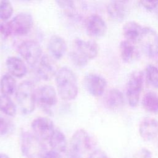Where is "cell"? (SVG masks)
<instances>
[{
	"instance_id": "21",
	"label": "cell",
	"mask_w": 158,
	"mask_h": 158,
	"mask_svg": "<svg viewBox=\"0 0 158 158\" xmlns=\"http://www.w3.org/2000/svg\"><path fill=\"white\" fill-rule=\"evenodd\" d=\"M6 67L10 75L17 78H22L27 73V69L24 62L16 56H10L6 61Z\"/></svg>"
},
{
	"instance_id": "39",
	"label": "cell",
	"mask_w": 158,
	"mask_h": 158,
	"mask_svg": "<svg viewBox=\"0 0 158 158\" xmlns=\"http://www.w3.org/2000/svg\"><path fill=\"white\" fill-rule=\"evenodd\" d=\"M157 16H158V9H157Z\"/></svg>"
},
{
	"instance_id": "10",
	"label": "cell",
	"mask_w": 158,
	"mask_h": 158,
	"mask_svg": "<svg viewBox=\"0 0 158 158\" xmlns=\"http://www.w3.org/2000/svg\"><path fill=\"white\" fill-rule=\"evenodd\" d=\"M33 133L41 140H49L55 130L54 125L47 117H38L31 122Z\"/></svg>"
},
{
	"instance_id": "25",
	"label": "cell",
	"mask_w": 158,
	"mask_h": 158,
	"mask_svg": "<svg viewBox=\"0 0 158 158\" xmlns=\"http://www.w3.org/2000/svg\"><path fill=\"white\" fill-rule=\"evenodd\" d=\"M0 111L10 117L15 115L17 112L16 106L9 96L0 95Z\"/></svg>"
},
{
	"instance_id": "5",
	"label": "cell",
	"mask_w": 158,
	"mask_h": 158,
	"mask_svg": "<svg viewBox=\"0 0 158 158\" xmlns=\"http://www.w3.org/2000/svg\"><path fill=\"white\" fill-rule=\"evenodd\" d=\"M144 73L142 71H135L129 77L127 86V97L130 106L136 107L139 102L143 89Z\"/></svg>"
},
{
	"instance_id": "8",
	"label": "cell",
	"mask_w": 158,
	"mask_h": 158,
	"mask_svg": "<svg viewBox=\"0 0 158 158\" xmlns=\"http://www.w3.org/2000/svg\"><path fill=\"white\" fill-rule=\"evenodd\" d=\"M91 147V139L88 133L84 129H78L73 134L70 142V150L83 156Z\"/></svg>"
},
{
	"instance_id": "7",
	"label": "cell",
	"mask_w": 158,
	"mask_h": 158,
	"mask_svg": "<svg viewBox=\"0 0 158 158\" xmlns=\"http://www.w3.org/2000/svg\"><path fill=\"white\" fill-rule=\"evenodd\" d=\"M18 51L22 58L31 67H35L42 57V49L38 43L27 40L19 46Z\"/></svg>"
},
{
	"instance_id": "30",
	"label": "cell",
	"mask_w": 158,
	"mask_h": 158,
	"mask_svg": "<svg viewBox=\"0 0 158 158\" xmlns=\"http://www.w3.org/2000/svg\"><path fill=\"white\" fill-rule=\"evenodd\" d=\"M0 35L3 38H7L12 35L9 21H3L0 23Z\"/></svg>"
},
{
	"instance_id": "2",
	"label": "cell",
	"mask_w": 158,
	"mask_h": 158,
	"mask_svg": "<svg viewBox=\"0 0 158 158\" xmlns=\"http://www.w3.org/2000/svg\"><path fill=\"white\" fill-rule=\"evenodd\" d=\"M20 148L25 158H44L47 148L42 140L33 133L23 131L20 135Z\"/></svg>"
},
{
	"instance_id": "16",
	"label": "cell",
	"mask_w": 158,
	"mask_h": 158,
	"mask_svg": "<svg viewBox=\"0 0 158 158\" xmlns=\"http://www.w3.org/2000/svg\"><path fill=\"white\" fill-rule=\"evenodd\" d=\"M76 50L88 60L94 59L99 53V46L93 40H83L76 39L75 40Z\"/></svg>"
},
{
	"instance_id": "3",
	"label": "cell",
	"mask_w": 158,
	"mask_h": 158,
	"mask_svg": "<svg viewBox=\"0 0 158 158\" xmlns=\"http://www.w3.org/2000/svg\"><path fill=\"white\" fill-rule=\"evenodd\" d=\"M15 98L21 111L24 114L33 112L35 108V89L30 81H24L19 84L15 91Z\"/></svg>"
},
{
	"instance_id": "32",
	"label": "cell",
	"mask_w": 158,
	"mask_h": 158,
	"mask_svg": "<svg viewBox=\"0 0 158 158\" xmlns=\"http://www.w3.org/2000/svg\"><path fill=\"white\" fill-rule=\"evenodd\" d=\"M57 6L64 10H72L74 7V0H56Z\"/></svg>"
},
{
	"instance_id": "34",
	"label": "cell",
	"mask_w": 158,
	"mask_h": 158,
	"mask_svg": "<svg viewBox=\"0 0 158 158\" xmlns=\"http://www.w3.org/2000/svg\"><path fill=\"white\" fill-rule=\"evenodd\" d=\"M88 158H110V157L104 151L101 149H97L93 151L88 156Z\"/></svg>"
},
{
	"instance_id": "37",
	"label": "cell",
	"mask_w": 158,
	"mask_h": 158,
	"mask_svg": "<svg viewBox=\"0 0 158 158\" xmlns=\"http://www.w3.org/2000/svg\"><path fill=\"white\" fill-rule=\"evenodd\" d=\"M0 158H10L8 155L5 153H0Z\"/></svg>"
},
{
	"instance_id": "18",
	"label": "cell",
	"mask_w": 158,
	"mask_h": 158,
	"mask_svg": "<svg viewBox=\"0 0 158 158\" xmlns=\"http://www.w3.org/2000/svg\"><path fill=\"white\" fill-rule=\"evenodd\" d=\"M48 48L52 58L55 59H60L65 54L67 45L63 38L54 35L50 38Z\"/></svg>"
},
{
	"instance_id": "14",
	"label": "cell",
	"mask_w": 158,
	"mask_h": 158,
	"mask_svg": "<svg viewBox=\"0 0 158 158\" xmlns=\"http://www.w3.org/2000/svg\"><path fill=\"white\" fill-rule=\"evenodd\" d=\"M139 133L146 141L155 139L158 136V120L152 117H145L139 125Z\"/></svg>"
},
{
	"instance_id": "28",
	"label": "cell",
	"mask_w": 158,
	"mask_h": 158,
	"mask_svg": "<svg viewBox=\"0 0 158 158\" xmlns=\"http://www.w3.org/2000/svg\"><path fill=\"white\" fill-rule=\"evenodd\" d=\"M69 58L72 64L77 67H84L88 62V60L79 53L77 51H73L69 53Z\"/></svg>"
},
{
	"instance_id": "1",
	"label": "cell",
	"mask_w": 158,
	"mask_h": 158,
	"mask_svg": "<svg viewBox=\"0 0 158 158\" xmlns=\"http://www.w3.org/2000/svg\"><path fill=\"white\" fill-rule=\"evenodd\" d=\"M58 94L65 101L75 99L78 93L77 79L73 72L68 67L59 69L55 75Z\"/></svg>"
},
{
	"instance_id": "9",
	"label": "cell",
	"mask_w": 158,
	"mask_h": 158,
	"mask_svg": "<svg viewBox=\"0 0 158 158\" xmlns=\"http://www.w3.org/2000/svg\"><path fill=\"white\" fill-rule=\"evenodd\" d=\"M12 35H25L28 34L33 25V17L27 13H20L9 21Z\"/></svg>"
},
{
	"instance_id": "15",
	"label": "cell",
	"mask_w": 158,
	"mask_h": 158,
	"mask_svg": "<svg viewBox=\"0 0 158 158\" xmlns=\"http://www.w3.org/2000/svg\"><path fill=\"white\" fill-rule=\"evenodd\" d=\"M137 44V43L127 40L120 42L119 45L120 54L122 60L125 63H131L139 58L140 50Z\"/></svg>"
},
{
	"instance_id": "19",
	"label": "cell",
	"mask_w": 158,
	"mask_h": 158,
	"mask_svg": "<svg viewBox=\"0 0 158 158\" xmlns=\"http://www.w3.org/2000/svg\"><path fill=\"white\" fill-rule=\"evenodd\" d=\"M107 12L112 20L120 22L125 19L127 15L126 2L111 0L107 6Z\"/></svg>"
},
{
	"instance_id": "33",
	"label": "cell",
	"mask_w": 158,
	"mask_h": 158,
	"mask_svg": "<svg viewBox=\"0 0 158 158\" xmlns=\"http://www.w3.org/2000/svg\"><path fill=\"white\" fill-rule=\"evenodd\" d=\"M151 152L146 148H141L136 154V158H152Z\"/></svg>"
},
{
	"instance_id": "38",
	"label": "cell",
	"mask_w": 158,
	"mask_h": 158,
	"mask_svg": "<svg viewBox=\"0 0 158 158\" xmlns=\"http://www.w3.org/2000/svg\"><path fill=\"white\" fill-rule=\"evenodd\" d=\"M115 1H122V2H127L128 0H115Z\"/></svg>"
},
{
	"instance_id": "36",
	"label": "cell",
	"mask_w": 158,
	"mask_h": 158,
	"mask_svg": "<svg viewBox=\"0 0 158 158\" xmlns=\"http://www.w3.org/2000/svg\"><path fill=\"white\" fill-rule=\"evenodd\" d=\"M67 158H82V156H80L79 154H77L75 152L69 151Z\"/></svg>"
},
{
	"instance_id": "17",
	"label": "cell",
	"mask_w": 158,
	"mask_h": 158,
	"mask_svg": "<svg viewBox=\"0 0 158 158\" xmlns=\"http://www.w3.org/2000/svg\"><path fill=\"white\" fill-rule=\"evenodd\" d=\"M103 102L105 107L110 110L120 109L124 104V98L122 93L117 89H111L105 94Z\"/></svg>"
},
{
	"instance_id": "13",
	"label": "cell",
	"mask_w": 158,
	"mask_h": 158,
	"mask_svg": "<svg viewBox=\"0 0 158 158\" xmlns=\"http://www.w3.org/2000/svg\"><path fill=\"white\" fill-rule=\"evenodd\" d=\"M36 67V74L43 80L48 81L56 75L57 72L56 65L53 59L50 57L43 56Z\"/></svg>"
},
{
	"instance_id": "11",
	"label": "cell",
	"mask_w": 158,
	"mask_h": 158,
	"mask_svg": "<svg viewBox=\"0 0 158 158\" xmlns=\"http://www.w3.org/2000/svg\"><path fill=\"white\" fill-rule=\"evenodd\" d=\"M87 34L93 38H101L107 31V25L103 19L98 14L88 16L85 22Z\"/></svg>"
},
{
	"instance_id": "27",
	"label": "cell",
	"mask_w": 158,
	"mask_h": 158,
	"mask_svg": "<svg viewBox=\"0 0 158 158\" xmlns=\"http://www.w3.org/2000/svg\"><path fill=\"white\" fill-rule=\"evenodd\" d=\"M13 11V6L9 0H0V19L2 21L9 20Z\"/></svg>"
},
{
	"instance_id": "26",
	"label": "cell",
	"mask_w": 158,
	"mask_h": 158,
	"mask_svg": "<svg viewBox=\"0 0 158 158\" xmlns=\"http://www.w3.org/2000/svg\"><path fill=\"white\" fill-rule=\"evenodd\" d=\"M145 71L148 82L154 88L158 89V68L152 64H149Z\"/></svg>"
},
{
	"instance_id": "4",
	"label": "cell",
	"mask_w": 158,
	"mask_h": 158,
	"mask_svg": "<svg viewBox=\"0 0 158 158\" xmlns=\"http://www.w3.org/2000/svg\"><path fill=\"white\" fill-rule=\"evenodd\" d=\"M36 104L48 114H52L51 107L57 102L55 88L49 85H44L35 90Z\"/></svg>"
},
{
	"instance_id": "23",
	"label": "cell",
	"mask_w": 158,
	"mask_h": 158,
	"mask_svg": "<svg viewBox=\"0 0 158 158\" xmlns=\"http://www.w3.org/2000/svg\"><path fill=\"white\" fill-rule=\"evenodd\" d=\"M17 83L14 76L10 73H6L2 76L0 80V90L2 94L10 96L17 89Z\"/></svg>"
},
{
	"instance_id": "31",
	"label": "cell",
	"mask_w": 158,
	"mask_h": 158,
	"mask_svg": "<svg viewBox=\"0 0 158 158\" xmlns=\"http://www.w3.org/2000/svg\"><path fill=\"white\" fill-rule=\"evenodd\" d=\"M142 6L148 10H153L158 7V0H139Z\"/></svg>"
},
{
	"instance_id": "22",
	"label": "cell",
	"mask_w": 158,
	"mask_h": 158,
	"mask_svg": "<svg viewBox=\"0 0 158 158\" xmlns=\"http://www.w3.org/2000/svg\"><path fill=\"white\" fill-rule=\"evenodd\" d=\"M49 143L52 150L59 153L65 152L67 149V139L64 133L59 129H55L49 139Z\"/></svg>"
},
{
	"instance_id": "20",
	"label": "cell",
	"mask_w": 158,
	"mask_h": 158,
	"mask_svg": "<svg viewBox=\"0 0 158 158\" xmlns=\"http://www.w3.org/2000/svg\"><path fill=\"white\" fill-rule=\"evenodd\" d=\"M143 28V27L135 21L131 20L127 22L122 28V33L125 40L138 44Z\"/></svg>"
},
{
	"instance_id": "35",
	"label": "cell",
	"mask_w": 158,
	"mask_h": 158,
	"mask_svg": "<svg viewBox=\"0 0 158 158\" xmlns=\"http://www.w3.org/2000/svg\"><path fill=\"white\" fill-rule=\"evenodd\" d=\"M44 158H62V157L61 156L60 153L54 150H51L46 152Z\"/></svg>"
},
{
	"instance_id": "24",
	"label": "cell",
	"mask_w": 158,
	"mask_h": 158,
	"mask_svg": "<svg viewBox=\"0 0 158 158\" xmlns=\"http://www.w3.org/2000/svg\"><path fill=\"white\" fill-rule=\"evenodd\" d=\"M143 108L152 114H158V94L152 91L146 93L142 99Z\"/></svg>"
},
{
	"instance_id": "29",
	"label": "cell",
	"mask_w": 158,
	"mask_h": 158,
	"mask_svg": "<svg viewBox=\"0 0 158 158\" xmlns=\"http://www.w3.org/2000/svg\"><path fill=\"white\" fill-rule=\"evenodd\" d=\"M14 125L7 118L0 115V136L9 135L13 130Z\"/></svg>"
},
{
	"instance_id": "6",
	"label": "cell",
	"mask_w": 158,
	"mask_h": 158,
	"mask_svg": "<svg viewBox=\"0 0 158 158\" xmlns=\"http://www.w3.org/2000/svg\"><path fill=\"white\" fill-rule=\"evenodd\" d=\"M138 44L149 58L158 57V33L154 29L144 27Z\"/></svg>"
},
{
	"instance_id": "12",
	"label": "cell",
	"mask_w": 158,
	"mask_h": 158,
	"mask_svg": "<svg viewBox=\"0 0 158 158\" xmlns=\"http://www.w3.org/2000/svg\"><path fill=\"white\" fill-rule=\"evenodd\" d=\"M85 86L88 92L94 97L102 96L106 88V79L96 73H89L84 78Z\"/></svg>"
}]
</instances>
